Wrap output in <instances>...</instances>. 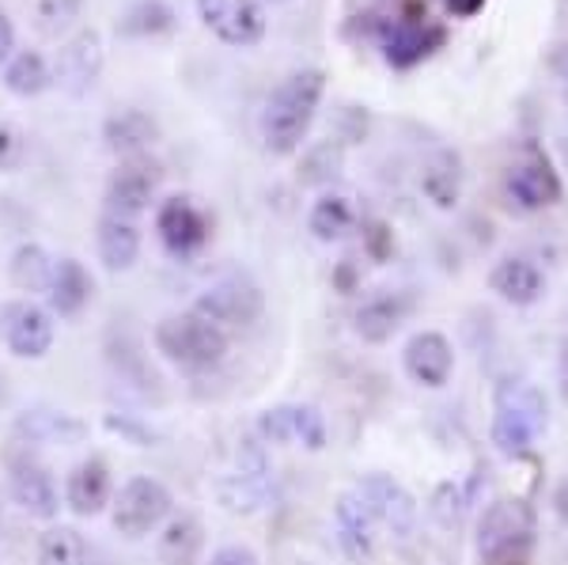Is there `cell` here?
I'll return each mask as SVG.
<instances>
[{"label": "cell", "mask_w": 568, "mask_h": 565, "mask_svg": "<svg viewBox=\"0 0 568 565\" xmlns=\"http://www.w3.org/2000/svg\"><path fill=\"white\" fill-rule=\"evenodd\" d=\"M323 91H326L323 69H296L270 91L258 118V130H262V144L273 157H292L304 144L311 122L318 114V103H323Z\"/></svg>", "instance_id": "cell-1"}, {"label": "cell", "mask_w": 568, "mask_h": 565, "mask_svg": "<svg viewBox=\"0 0 568 565\" xmlns=\"http://www.w3.org/2000/svg\"><path fill=\"white\" fill-rule=\"evenodd\" d=\"M535 554V508L519 497L493 501L478 521L481 565H530Z\"/></svg>", "instance_id": "cell-2"}, {"label": "cell", "mask_w": 568, "mask_h": 565, "mask_svg": "<svg viewBox=\"0 0 568 565\" xmlns=\"http://www.w3.org/2000/svg\"><path fill=\"white\" fill-rule=\"evenodd\" d=\"M546 433V395L527 380H508L493 403V444L500 455H524Z\"/></svg>", "instance_id": "cell-3"}, {"label": "cell", "mask_w": 568, "mask_h": 565, "mask_svg": "<svg viewBox=\"0 0 568 565\" xmlns=\"http://www.w3.org/2000/svg\"><path fill=\"white\" fill-rule=\"evenodd\" d=\"M155 350L179 369L209 372L227 357V334L194 312L168 315L155 326Z\"/></svg>", "instance_id": "cell-4"}, {"label": "cell", "mask_w": 568, "mask_h": 565, "mask_svg": "<svg viewBox=\"0 0 568 565\" xmlns=\"http://www.w3.org/2000/svg\"><path fill=\"white\" fill-rule=\"evenodd\" d=\"M171 490L163 486L160 478H149V475H136L122 486V494L114 497V532H122L125 539H144L152 535L155 527L171 516Z\"/></svg>", "instance_id": "cell-5"}, {"label": "cell", "mask_w": 568, "mask_h": 565, "mask_svg": "<svg viewBox=\"0 0 568 565\" xmlns=\"http://www.w3.org/2000/svg\"><path fill=\"white\" fill-rule=\"evenodd\" d=\"M504 190H508L511 205L524 209V213H538L561 202V175L554 171V163L538 144H524L519 157L508 163V175H504Z\"/></svg>", "instance_id": "cell-6"}, {"label": "cell", "mask_w": 568, "mask_h": 565, "mask_svg": "<svg viewBox=\"0 0 568 565\" xmlns=\"http://www.w3.org/2000/svg\"><path fill=\"white\" fill-rule=\"evenodd\" d=\"M194 315L220 326L224 334L240 331V326H251L262 315V289L246 278H224L194 300Z\"/></svg>", "instance_id": "cell-7"}, {"label": "cell", "mask_w": 568, "mask_h": 565, "mask_svg": "<svg viewBox=\"0 0 568 565\" xmlns=\"http://www.w3.org/2000/svg\"><path fill=\"white\" fill-rule=\"evenodd\" d=\"M163 182V168L152 157H130L114 168V175L106 179V213L133 221L136 213L152 205L155 190Z\"/></svg>", "instance_id": "cell-8"}, {"label": "cell", "mask_w": 568, "mask_h": 565, "mask_svg": "<svg viewBox=\"0 0 568 565\" xmlns=\"http://www.w3.org/2000/svg\"><path fill=\"white\" fill-rule=\"evenodd\" d=\"M197 16L224 46L246 50L265 39V12L258 0H194Z\"/></svg>", "instance_id": "cell-9"}, {"label": "cell", "mask_w": 568, "mask_h": 565, "mask_svg": "<svg viewBox=\"0 0 568 565\" xmlns=\"http://www.w3.org/2000/svg\"><path fill=\"white\" fill-rule=\"evenodd\" d=\"M364 505L372 508L375 524H383L394 539H409L417 527V501L402 482H394L390 475H364L353 490Z\"/></svg>", "instance_id": "cell-10"}, {"label": "cell", "mask_w": 568, "mask_h": 565, "mask_svg": "<svg viewBox=\"0 0 568 565\" xmlns=\"http://www.w3.org/2000/svg\"><path fill=\"white\" fill-rule=\"evenodd\" d=\"M155 232H160L163 248H168L175 259H190L209 243V232H213V221L201 209L194 198H168L155 213Z\"/></svg>", "instance_id": "cell-11"}, {"label": "cell", "mask_w": 568, "mask_h": 565, "mask_svg": "<svg viewBox=\"0 0 568 565\" xmlns=\"http://www.w3.org/2000/svg\"><path fill=\"white\" fill-rule=\"evenodd\" d=\"M103 34L95 27H84L58 50V61H53V84H61L69 95H84V91L95 88V80L103 77Z\"/></svg>", "instance_id": "cell-12"}, {"label": "cell", "mask_w": 568, "mask_h": 565, "mask_svg": "<svg viewBox=\"0 0 568 565\" xmlns=\"http://www.w3.org/2000/svg\"><path fill=\"white\" fill-rule=\"evenodd\" d=\"M8 471H12L16 505H20L27 516H34V521H53L61 508V497H58V486H53L50 471H45L42 463H34L31 452L8 455Z\"/></svg>", "instance_id": "cell-13"}, {"label": "cell", "mask_w": 568, "mask_h": 565, "mask_svg": "<svg viewBox=\"0 0 568 565\" xmlns=\"http://www.w3.org/2000/svg\"><path fill=\"white\" fill-rule=\"evenodd\" d=\"M402 369L406 376L420 387H447L455 372V350L447 342V334L439 331H417L402 350Z\"/></svg>", "instance_id": "cell-14"}, {"label": "cell", "mask_w": 568, "mask_h": 565, "mask_svg": "<svg viewBox=\"0 0 568 565\" xmlns=\"http://www.w3.org/2000/svg\"><path fill=\"white\" fill-rule=\"evenodd\" d=\"M4 342L16 357L42 361L53 345V315L39 304L4 307Z\"/></svg>", "instance_id": "cell-15"}, {"label": "cell", "mask_w": 568, "mask_h": 565, "mask_svg": "<svg viewBox=\"0 0 568 565\" xmlns=\"http://www.w3.org/2000/svg\"><path fill=\"white\" fill-rule=\"evenodd\" d=\"M439 42H444V31L433 23L394 20L383 27V58H387L394 69H409V65H417V61H425Z\"/></svg>", "instance_id": "cell-16"}, {"label": "cell", "mask_w": 568, "mask_h": 565, "mask_svg": "<svg viewBox=\"0 0 568 565\" xmlns=\"http://www.w3.org/2000/svg\"><path fill=\"white\" fill-rule=\"evenodd\" d=\"M489 289L504 300V304H511V307H530V304H538V300H542V293H546V278H542V270H538L530 259L508 254V259H500L497 266H493V273H489Z\"/></svg>", "instance_id": "cell-17"}, {"label": "cell", "mask_w": 568, "mask_h": 565, "mask_svg": "<svg viewBox=\"0 0 568 565\" xmlns=\"http://www.w3.org/2000/svg\"><path fill=\"white\" fill-rule=\"evenodd\" d=\"M402 319H406V300H402L398 293H390V289H379V293L364 296V304L356 307L353 331L361 334L364 342L383 345V342L394 339V331L402 326Z\"/></svg>", "instance_id": "cell-18"}, {"label": "cell", "mask_w": 568, "mask_h": 565, "mask_svg": "<svg viewBox=\"0 0 568 565\" xmlns=\"http://www.w3.org/2000/svg\"><path fill=\"white\" fill-rule=\"evenodd\" d=\"M334 524H337V543L349 558H372L375 551V516L356 494L337 497L334 505Z\"/></svg>", "instance_id": "cell-19"}, {"label": "cell", "mask_w": 568, "mask_h": 565, "mask_svg": "<svg viewBox=\"0 0 568 565\" xmlns=\"http://www.w3.org/2000/svg\"><path fill=\"white\" fill-rule=\"evenodd\" d=\"M155 137H160V125L152 122V114L144 111H118L106 118L103 125V141L106 149L114 152V157L130 160V157H144V152L155 144Z\"/></svg>", "instance_id": "cell-20"}, {"label": "cell", "mask_w": 568, "mask_h": 565, "mask_svg": "<svg viewBox=\"0 0 568 565\" xmlns=\"http://www.w3.org/2000/svg\"><path fill=\"white\" fill-rule=\"evenodd\" d=\"M45 293H50L53 312L61 319H72L91 304L95 281H91V273L80 259H61L58 266H53V278H50V289H45Z\"/></svg>", "instance_id": "cell-21"}, {"label": "cell", "mask_w": 568, "mask_h": 565, "mask_svg": "<svg viewBox=\"0 0 568 565\" xmlns=\"http://www.w3.org/2000/svg\"><path fill=\"white\" fill-rule=\"evenodd\" d=\"M65 501L77 516H99L110 505V467L103 460H84L65 482Z\"/></svg>", "instance_id": "cell-22"}, {"label": "cell", "mask_w": 568, "mask_h": 565, "mask_svg": "<svg viewBox=\"0 0 568 565\" xmlns=\"http://www.w3.org/2000/svg\"><path fill=\"white\" fill-rule=\"evenodd\" d=\"M99 259H103V266L110 273H125L136 266V259H141V232H136L133 221H125V216H103L99 221Z\"/></svg>", "instance_id": "cell-23"}, {"label": "cell", "mask_w": 568, "mask_h": 565, "mask_svg": "<svg viewBox=\"0 0 568 565\" xmlns=\"http://www.w3.org/2000/svg\"><path fill=\"white\" fill-rule=\"evenodd\" d=\"M201 546H205L201 521H197L194 513H182V516H171L168 527H163L155 554H160L163 565H197Z\"/></svg>", "instance_id": "cell-24"}, {"label": "cell", "mask_w": 568, "mask_h": 565, "mask_svg": "<svg viewBox=\"0 0 568 565\" xmlns=\"http://www.w3.org/2000/svg\"><path fill=\"white\" fill-rule=\"evenodd\" d=\"M16 433L27 436V444H77L84 441V422L69 414H53V410H27L16 422Z\"/></svg>", "instance_id": "cell-25"}, {"label": "cell", "mask_w": 568, "mask_h": 565, "mask_svg": "<svg viewBox=\"0 0 568 565\" xmlns=\"http://www.w3.org/2000/svg\"><path fill=\"white\" fill-rule=\"evenodd\" d=\"M356 224V209H353V198L345 194H323L307 213V228L318 243H337L353 232Z\"/></svg>", "instance_id": "cell-26"}, {"label": "cell", "mask_w": 568, "mask_h": 565, "mask_svg": "<svg viewBox=\"0 0 568 565\" xmlns=\"http://www.w3.org/2000/svg\"><path fill=\"white\" fill-rule=\"evenodd\" d=\"M420 190L436 209H455L463 194V168L455 152H436L433 163H425L420 171Z\"/></svg>", "instance_id": "cell-27"}, {"label": "cell", "mask_w": 568, "mask_h": 565, "mask_svg": "<svg viewBox=\"0 0 568 565\" xmlns=\"http://www.w3.org/2000/svg\"><path fill=\"white\" fill-rule=\"evenodd\" d=\"M50 84H53V72H50V65H45L42 53H34V50L12 53V61L4 65V88L12 91V95H20V99L42 95Z\"/></svg>", "instance_id": "cell-28"}, {"label": "cell", "mask_w": 568, "mask_h": 565, "mask_svg": "<svg viewBox=\"0 0 568 565\" xmlns=\"http://www.w3.org/2000/svg\"><path fill=\"white\" fill-rule=\"evenodd\" d=\"M53 266H58V262H50V254H45L39 243H23V248L12 254V262H8V278H12V285L20 289V293H45L53 278Z\"/></svg>", "instance_id": "cell-29"}, {"label": "cell", "mask_w": 568, "mask_h": 565, "mask_svg": "<svg viewBox=\"0 0 568 565\" xmlns=\"http://www.w3.org/2000/svg\"><path fill=\"white\" fill-rule=\"evenodd\" d=\"M478 486H481V475H474L470 482H439L433 494V516L444 527H459L463 516L470 513L474 501H478Z\"/></svg>", "instance_id": "cell-30"}, {"label": "cell", "mask_w": 568, "mask_h": 565, "mask_svg": "<svg viewBox=\"0 0 568 565\" xmlns=\"http://www.w3.org/2000/svg\"><path fill=\"white\" fill-rule=\"evenodd\" d=\"M175 27V8L168 0H136L130 12L122 16V34H136V39H155Z\"/></svg>", "instance_id": "cell-31"}, {"label": "cell", "mask_w": 568, "mask_h": 565, "mask_svg": "<svg viewBox=\"0 0 568 565\" xmlns=\"http://www.w3.org/2000/svg\"><path fill=\"white\" fill-rule=\"evenodd\" d=\"M342 163H345L342 144H337V141H318V144H311V149L304 152L296 179L304 182V186H326V182H334L337 175H342Z\"/></svg>", "instance_id": "cell-32"}, {"label": "cell", "mask_w": 568, "mask_h": 565, "mask_svg": "<svg viewBox=\"0 0 568 565\" xmlns=\"http://www.w3.org/2000/svg\"><path fill=\"white\" fill-rule=\"evenodd\" d=\"M88 543L77 527H50L39 539V565H84Z\"/></svg>", "instance_id": "cell-33"}, {"label": "cell", "mask_w": 568, "mask_h": 565, "mask_svg": "<svg viewBox=\"0 0 568 565\" xmlns=\"http://www.w3.org/2000/svg\"><path fill=\"white\" fill-rule=\"evenodd\" d=\"M220 501H224L232 513H254L262 508V501L270 497V478H258V475H227L224 482L216 486Z\"/></svg>", "instance_id": "cell-34"}, {"label": "cell", "mask_w": 568, "mask_h": 565, "mask_svg": "<svg viewBox=\"0 0 568 565\" xmlns=\"http://www.w3.org/2000/svg\"><path fill=\"white\" fill-rule=\"evenodd\" d=\"M292 441L304 444L307 452L326 448V417L315 406H292Z\"/></svg>", "instance_id": "cell-35"}, {"label": "cell", "mask_w": 568, "mask_h": 565, "mask_svg": "<svg viewBox=\"0 0 568 565\" xmlns=\"http://www.w3.org/2000/svg\"><path fill=\"white\" fill-rule=\"evenodd\" d=\"M80 12H84V0H39L34 16H39V31L58 39L61 31H69L80 20Z\"/></svg>", "instance_id": "cell-36"}, {"label": "cell", "mask_w": 568, "mask_h": 565, "mask_svg": "<svg viewBox=\"0 0 568 565\" xmlns=\"http://www.w3.org/2000/svg\"><path fill=\"white\" fill-rule=\"evenodd\" d=\"M27 157H31V141H27V133L20 125L12 122H0V171H20Z\"/></svg>", "instance_id": "cell-37"}, {"label": "cell", "mask_w": 568, "mask_h": 565, "mask_svg": "<svg viewBox=\"0 0 568 565\" xmlns=\"http://www.w3.org/2000/svg\"><path fill=\"white\" fill-rule=\"evenodd\" d=\"M258 436L265 444H292V406H270L258 417Z\"/></svg>", "instance_id": "cell-38"}, {"label": "cell", "mask_w": 568, "mask_h": 565, "mask_svg": "<svg viewBox=\"0 0 568 565\" xmlns=\"http://www.w3.org/2000/svg\"><path fill=\"white\" fill-rule=\"evenodd\" d=\"M106 430H110V433H122V436H130V441L136 444V448H152V444H155V433H152V430H144V425L130 422V417L106 414Z\"/></svg>", "instance_id": "cell-39"}, {"label": "cell", "mask_w": 568, "mask_h": 565, "mask_svg": "<svg viewBox=\"0 0 568 565\" xmlns=\"http://www.w3.org/2000/svg\"><path fill=\"white\" fill-rule=\"evenodd\" d=\"M209 565H262L251 546H220Z\"/></svg>", "instance_id": "cell-40"}, {"label": "cell", "mask_w": 568, "mask_h": 565, "mask_svg": "<svg viewBox=\"0 0 568 565\" xmlns=\"http://www.w3.org/2000/svg\"><path fill=\"white\" fill-rule=\"evenodd\" d=\"M12 53H16V27H12V20H8L4 8H0V69L12 61Z\"/></svg>", "instance_id": "cell-41"}, {"label": "cell", "mask_w": 568, "mask_h": 565, "mask_svg": "<svg viewBox=\"0 0 568 565\" xmlns=\"http://www.w3.org/2000/svg\"><path fill=\"white\" fill-rule=\"evenodd\" d=\"M444 8L452 16H463V20H470V16H478L485 8V0H444Z\"/></svg>", "instance_id": "cell-42"}, {"label": "cell", "mask_w": 568, "mask_h": 565, "mask_svg": "<svg viewBox=\"0 0 568 565\" xmlns=\"http://www.w3.org/2000/svg\"><path fill=\"white\" fill-rule=\"evenodd\" d=\"M549 69H554L557 77H561L565 84H568V42L554 46V53H549Z\"/></svg>", "instance_id": "cell-43"}, {"label": "cell", "mask_w": 568, "mask_h": 565, "mask_svg": "<svg viewBox=\"0 0 568 565\" xmlns=\"http://www.w3.org/2000/svg\"><path fill=\"white\" fill-rule=\"evenodd\" d=\"M554 513H557V521L568 527V478H561V486L554 490Z\"/></svg>", "instance_id": "cell-44"}, {"label": "cell", "mask_w": 568, "mask_h": 565, "mask_svg": "<svg viewBox=\"0 0 568 565\" xmlns=\"http://www.w3.org/2000/svg\"><path fill=\"white\" fill-rule=\"evenodd\" d=\"M368 243H372V254H375V259H387V228H383V224H372Z\"/></svg>", "instance_id": "cell-45"}, {"label": "cell", "mask_w": 568, "mask_h": 565, "mask_svg": "<svg viewBox=\"0 0 568 565\" xmlns=\"http://www.w3.org/2000/svg\"><path fill=\"white\" fill-rule=\"evenodd\" d=\"M557 152H561V163L568 168V130H565L561 137H557Z\"/></svg>", "instance_id": "cell-46"}, {"label": "cell", "mask_w": 568, "mask_h": 565, "mask_svg": "<svg viewBox=\"0 0 568 565\" xmlns=\"http://www.w3.org/2000/svg\"><path fill=\"white\" fill-rule=\"evenodd\" d=\"M561 369H565V380H568V345H565V361H561Z\"/></svg>", "instance_id": "cell-47"}, {"label": "cell", "mask_w": 568, "mask_h": 565, "mask_svg": "<svg viewBox=\"0 0 568 565\" xmlns=\"http://www.w3.org/2000/svg\"><path fill=\"white\" fill-rule=\"evenodd\" d=\"M273 4H288V0H273Z\"/></svg>", "instance_id": "cell-48"}]
</instances>
